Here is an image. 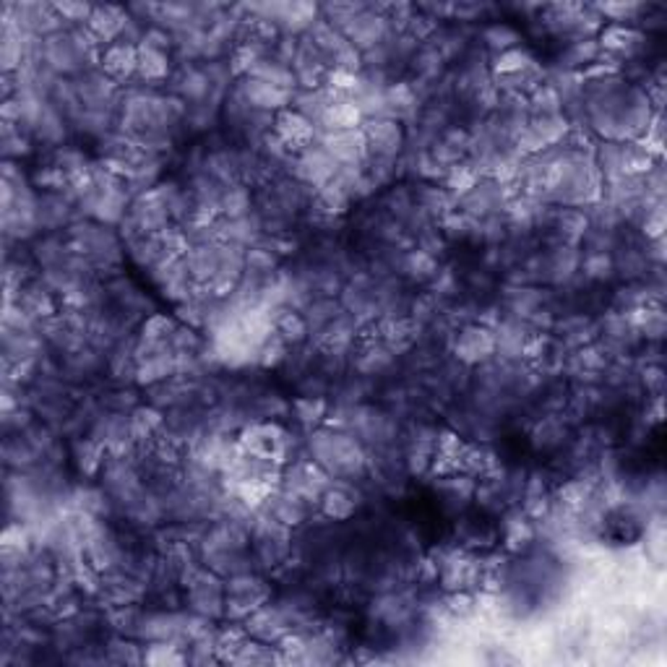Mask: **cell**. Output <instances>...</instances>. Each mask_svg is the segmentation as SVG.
<instances>
[{"label": "cell", "instance_id": "obj_34", "mask_svg": "<svg viewBox=\"0 0 667 667\" xmlns=\"http://www.w3.org/2000/svg\"><path fill=\"white\" fill-rule=\"evenodd\" d=\"M566 438V425L561 417L550 414V417H543L534 428V446H543V449H550V446H561Z\"/></svg>", "mask_w": 667, "mask_h": 667}, {"label": "cell", "instance_id": "obj_1", "mask_svg": "<svg viewBox=\"0 0 667 667\" xmlns=\"http://www.w3.org/2000/svg\"><path fill=\"white\" fill-rule=\"evenodd\" d=\"M308 452H311V459L315 464L326 472L332 480H350V483H354L371 467L365 446L354 438L353 433L336 431V428H329V425L311 433Z\"/></svg>", "mask_w": 667, "mask_h": 667}, {"label": "cell", "instance_id": "obj_14", "mask_svg": "<svg viewBox=\"0 0 667 667\" xmlns=\"http://www.w3.org/2000/svg\"><path fill=\"white\" fill-rule=\"evenodd\" d=\"M128 19V11L113 5V3H105V5H95L92 11V19L86 21L89 32L97 37L105 47L120 40V32H123V24Z\"/></svg>", "mask_w": 667, "mask_h": 667}, {"label": "cell", "instance_id": "obj_8", "mask_svg": "<svg viewBox=\"0 0 667 667\" xmlns=\"http://www.w3.org/2000/svg\"><path fill=\"white\" fill-rule=\"evenodd\" d=\"M128 219L134 222L138 235H159L167 227H173V216L167 212V206L154 196V191H146L144 196L131 201Z\"/></svg>", "mask_w": 667, "mask_h": 667}, {"label": "cell", "instance_id": "obj_17", "mask_svg": "<svg viewBox=\"0 0 667 667\" xmlns=\"http://www.w3.org/2000/svg\"><path fill=\"white\" fill-rule=\"evenodd\" d=\"M272 324H274V334L279 339H284L287 344H303L305 339H308V324H305V315L300 314V311H294V308H287V305H282V308H276L272 311Z\"/></svg>", "mask_w": 667, "mask_h": 667}, {"label": "cell", "instance_id": "obj_20", "mask_svg": "<svg viewBox=\"0 0 667 667\" xmlns=\"http://www.w3.org/2000/svg\"><path fill=\"white\" fill-rule=\"evenodd\" d=\"M300 314L305 315V324H308L311 334H318L324 332L329 324H334L339 315L344 314V308H342V303L334 300V297H314Z\"/></svg>", "mask_w": 667, "mask_h": 667}, {"label": "cell", "instance_id": "obj_29", "mask_svg": "<svg viewBox=\"0 0 667 667\" xmlns=\"http://www.w3.org/2000/svg\"><path fill=\"white\" fill-rule=\"evenodd\" d=\"M245 272L255 276H272L279 272V255L266 248L264 243H255L245 251Z\"/></svg>", "mask_w": 667, "mask_h": 667}, {"label": "cell", "instance_id": "obj_9", "mask_svg": "<svg viewBox=\"0 0 667 667\" xmlns=\"http://www.w3.org/2000/svg\"><path fill=\"white\" fill-rule=\"evenodd\" d=\"M237 92L243 95V99L254 107V110H261V113H282L293 105L294 92H287V89H279V86H272L266 81L251 79V76H243L240 84H237Z\"/></svg>", "mask_w": 667, "mask_h": 667}, {"label": "cell", "instance_id": "obj_26", "mask_svg": "<svg viewBox=\"0 0 667 667\" xmlns=\"http://www.w3.org/2000/svg\"><path fill=\"white\" fill-rule=\"evenodd\" d=\"M537 65V60L532 58L527 50L522 47H513V50H506V53H498L495 60H493V74L495 76H516V74H524Z\"/></svg>", "mask_w": 667, "mask_h": 667}, {"label": "cell", "instance_id": "obj_36", "mask_svg": "<svg viewBox=\"0 0 667 667\" xmlns=\"http://www.w3.org/2000/svg\"><path fill=\"white\" fill-rule=\"evenodd\" d=\"M110 662H115V665H138V662H144V649L134 644L131 639H125V636H120V639H113L110 642Z\"/></svg>", "mask_w": 667, "mask_h": 667}, {"label": "cell", "instance_id": "obj_33", "mask_svg": "<svg viewBox=\"0 0 667 667\" xmlns=\"http://www.w3.org/2000/svg\"><path fill=\"white\" fill-rule=\"evenodd\" d=\"M287 357H290V344H287L284 339H279L276 334H272V336L255 350V363H258L261 368H276V365L287 363Z\"/></svg>", "mask_w": 667, "mask_h": 667}, {"label": "cell", "instance_id": "obj_24", "mask_svg": "<svg viewBox=\"0 0 667 667\" xmlns=\"http://www.w3.org/2000/svg\"><path fill=\"white\" fill-rule=\"evenodd\" d=\"M600 42L594 40V37H589V40H573L569 42V47L561 53V63H558V68H563V71H576L579 65H589V63H594V60L600 58Z\"/></svg>", "mask_w": 667, "mask_h": 667}, {"label": "cell", "instance_id": "obj_15", "mask_svg": "<svg viewBox=\"0 0 667 667\" xmlns=\"http://www.w3.org/2000/svg\"><path fill=\"white\" fill-rule=\"evenodd\" d=\"M318 511L329 522H350L354 516V511H357V498H354V493L347 485L332 483L324 491L321 501H318Z\"/></svg>", "mask_w": 667, "mask_h": 667}, {"label": "cell", "instance_id": "obj_28", "mask_svg": "<svg viewBox=\"0 0 667 667\" xmlns=\"http://www.w3.org/2000/svg\"><path fill=\"white\" fill-rule=\"evenodd\" d=\"M177 326H180V321L173 318V315L152 314L141 324L138 339H146V342H170L173 344V336H175Z\"/></svg>", "mask_w": 667, "mask_h": 667}, {"label": "cell", "instance_id": "obj_11", "mask_svg": "<svg viewBox=\"0 0 667 667\" xmlns=\"http://www.w3.org/2000/svg\"><path fill=\"white\" fill-rule=\"evenodd\" d=\"M644 32L633 29L631 24H610L600 29V50H605L608 55L618 60L633 58L642 47H644Z\"/></svg>", "mask_w": 667, "mask_h": 667}, {"label": "cell", "instance_id": "obj_35", "mask_svg": "<svg viewBox=\"0 0 667 667\" xmlns=\"http://www.w3.org/2000/svg\"><path fill=\"white\" fill-rule=\"evenodd\" d=\"M597 11V16L605 21H612V24H626V21H633L636 14L644 11L642 3H594L592 5Z\"/></svg>", "mask_w": 667, "mask_h": 667}, {"label": "cell", "instance_id": "obj_7", "mask_svg": "<svg viewBox=\"0 0 667 667\" xmlns=\"http://www.w3.org/2000/svg\"><path fill=\"white\" fill-rule=\"evenodd\" d=\"M272 134H274L293 154H300L303 149L314 146L315 141H318V128H315L308 118H303L300 113H294L293 107L276 113Z\"/></svg>", "mask_w": 667, "mask_h": 667}, {"label": "cell", "instance_id": "obj_25", "mask_svg": "<svg viewBox=\"0 0 667 667\" xmlns=\"http://www.w3.org/2000/svg\"><path fill=\"white\" fill-rule=\"evenodd\" d=\"M219 209H222V216H224V219H240V216L251 214V212H254V196H251V188H248V185H243V183L224 188Z\"/></svg>", "mask_w": 667, "mask_h": 667}, {"label": "cell", "instance_id": "obj_37", "mask_svg": "<svg viewBox=\"0 0 667 667\" xmlns=\"http://www.w3.org/2000/svg\"><path fill=\"white\" fill-rule=\"evenodd\" d=\"M55 14H58L63 21H71L76 26H84L86 21L92 19V11L95 5L92 3H81V0H63V3H53Z\"/></svg>", "mask_w": 667, "mask_h": 667}, {"label": "cell", "instance_id": "obj_27", "mask_svg": "<svg viewBox=\"0 0 667 667\" xmlns=\"http://www.w3.org/2000/svg\"><path fill=\"white\" fill-rule=\"evenodd\" d=\"M293 413H294V420L300 423V425H305V428H311V425H318L326 413H329V402L324 399V396H308V393H303V396H297L293 402Z\"/></svg>", "mask_w": 667, "mask_h": 667}, {"label": "cell", "instance_id": "obj_21", "mask_svg": "<svg viewBox=\"0 0 667 667\" xmlns=\"http://www.w3.org/2000/svg\"><path fill=\"white\" fill-rule=\"evenodd\" d=\"M399 269H402V274L410 276L413 282H433L435 274L441 272V266H438L435 255L425 254L423 248H417V251H410V254L402 255Z\"/></svg>", "mask_w": 667, "mask_h": 667}, {"label": "cell", "instance_id": "obj_16", "mask_svg": "<svg viewBox=\"0 0 667 667\" xmlns=\"http://www.w3.org/2000/svg\"><path fill=\"white\" fill-rule=\"evenodd\" d=\"M363 113L354 105L353 99H334L326 107L324 118L318 123V134L324 131H350V128H360L363 125Z\"/></svg>", "mask_w": 667, "mask_h": 667}, {"label": "cell", "instance_id": "obj_23", "mask_svg": "<svg viewBox=\"0 0 667 667\" xmlns=\"http://www.w3.org/2000/svg\"><path fill=\"white\" fill-rule=\"evenodd\" d=\"M188 654L183 652V642H146L144 647V665H185Z\"/></svg>", "mask_w": 667, "mask_h": 667}, {"label": "cell", "instance_id": "obj_13", "mask_svg": "<svg viewBox=\"0 0 667 667\" xmlns=\"http://www.w3.org/2000/svg\"><path fill=\"white\" fill-rule=\"evenodd\" d=\"M258 511H266L269 516H274L276 522H282L284 527L297 530V527H303V524L308 522L311 503H308V501H303V498H300V495H294V493L284 491V488H276V491L266 498L264 509H258Z\"/></svg>", "mask_w": 667, "mask_h": 667}, {"label": "cell", "instance_id": "obj_31", "mask_svg": "<svg viewBox=\"0 0 667 667\" xmlns=\"http://www.w3.org/2000/svg\"><path fill=\"white\" fill-rule=\"evenodd\" d=\"M579 269H582V274L587 276V279H592V282H605V279H610L612 272H615V261H612L610 251H589V254L582 258Z\"/></svg>", "mask_w": 667, "mask_h": 667}, {"label": "cell", "instance_id": "obj_32", "mask_svg": "<svg viewBox=\"0 0 667 667\" xmlns=\"http://www.w3.org/2000/svg\"><path fill=\"white\" fill-rule=\"evenodd\" d=\"M483 42L491 47L493 53H506V50L519 47V32L509 24H503V21H495L491 26H485Z\"/></svg>", "mask_w": 667, "mask_h": 667}, {"label": "cell", "instance_id": "obj_18", "mask_svg": "<svg viewBox=\"0 0 667 667\" xmlns=\"http://www.w3.org/2000/svg\"><path fill=\"white\" fill-rule=\"evenodd\" d=\"M248 76H251V79L266 81V84L279 86V89H287V92H294V86H297V79H294V74H293V65H287V63H282V60L272 58V55H266V58L258 60L254 68H251V74H248Z\"/></svg>", "mask_w": 667, "mask_h": 667}, {"label": "cell", "instance_id": "obj_2", "mask_svg": "<svg viewBox=\"0 0 667 667\" xmlns=\"http://www.w3.org/2000/svg\"><path fill=\"white\" fill-rule=\"evenodd\" d=\"M495 357V332L483 324H467L453 339V360L474 368Z\"/></svg>", "mask_w": 667, "mask_h": 667}, {"label": "cell", "instance_id": "obj_19", "mask_svg": "<svg viewBox=\"0 0 667 667\" xmlns=\"http://www.w3.org/2000/svg\"><path fill=\"white\" fill-rule=\"evenodd\" d=\"M214 92L209 76L204 74V68H183L180 79H177V95L183 102H194V105H204L209 95Z\"/></svg>", "mask_w": 667, "mask_h": 667}, {"label": "cell", "instance_id": "obj_4", "mask_svg": "<svg viewBox=\"0 0 667 667\" xmlns=\"http://www.w3.org/2000/svg\"><path fill=\"white\" fill-rule=\"evenodd\" d=\"M363 134L368 141V157L396 159L402 146L407 144V131L399 120L368 118L363 120Z\"/></svg>", "mask_w": 667, "mask_h": 667}, {"label": "cell", "instance_id": "obj_22", "mask_svg": "<svg viewBox=\"0 0 667 667\" xmlns=\"http://www.w3.org/2000/svg\"><path fill=\"white\" fill-rule=\"evenodd\" d=\"M167 74H170V58H167V53H159V50L138 45V79L157 84V81L167 79Z\"/></svg>", "mask_w": 667, "mask_h": 667}, {"label": "cell", "instance_id": "obj_10", "mask_svg": "<svg viewBox=\"0 0 667 667\" xmlns=\"http://www.w3.org/2000/svg\"><path fill=\"white\" fill-rule=\"evenodd\" d=\"M243 626L248 631V636L255 639V642H264V644H276L287 631H290V623L284 621V615L279 612L274 602H266L261 608H255L245 621Z\"/></svg>", "mask_w": 667, "mask_h": 667}, {"label": "cell", "instance_id": "obj_30", "mask_svg": "<svg viewBox=\"0 0 667 667\" xmlns=\"http://www.w3.org/2000/svg\"><path fill=\"white\" fill-rule=\"evenodd\" d=\"M532 540H534V527H532V519H527L524 513L522 516H509L506 524H503V543L509 550L527 548Z\"/></svg>", "mask_w": 667, "mask_h": 667}, {"label": "cell", "instance_id": "obj_5", "mask_svg": "<svg viewBox=\"0 0 667 667\" xmlns=\"http://www.w3.org/2000/svg\"><path fill=\"white\" fill-rule=\"evenodd\" d=\"M318 144L336 164H363L368 159V141H365L363 128L324 131L318 134Z\"/></svg>", "mask_w": 667, "mask_h": 667}, {"label": "cell", "instance_id": "obj_3", "mask_svg": "<svg viewBox=\"0 0 667 667\" xmlns=\"http://www.w3.org/2000/svg\"><path fill=\"white\" fill-rule=\"evenodd\" d=\"M342 35L347 37V42L353 45L354 50H360L365 55L368 50H373V47L383 45V42L392 37V24H389V19L383 14H378L373 5H365V11H360L344 26Z\"/></svg>", "mask_w": 667, "mask_h": 667}, {"label": "cell", "instance_id": "obj_12", "mask_svg": "<svg viewBox=\"0 0 667 667\" xmlns=\"http://www.w3.org/2000/svg\"><path fill=\"white\" fill-rule=\"evenodd\" d=\"M99 71L105 76L115 81H125L136 76L138 71V45H128V42H113L107 47H102L99 55Z\"/></svg>", "mask_w": 667, "mask_h": 667}, {"label": "cell", "instance_id": "obj_6", "mask_svg": "<svg viewBox=\"0 0 667 667\" xmlns=\"http://www.w3.org/2000/svg\"><path fill=\"white\" fill-rule=\"evenodd\" d=\"M336 170H339V164H336V162L324 152V146L315 141L314 146H308V149H303L300 154H294L290 175H293L294 180H300V183H305L308 188H318V185L329 183V180L336 175Z\"/></svg>", "mask_w": 667, "mask_h": 667}]
</instances>
